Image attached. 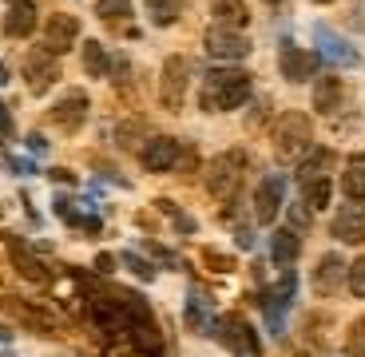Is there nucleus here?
<instances>
[{
	"label": "nucleus",
	"instance_id": "obj_1",
	"mask_svg": "<svg viewBox=\"0 0 365 357\" xmlns=\"http://www.w3.org/2000/svg\"><path fill=\"white\" fill-rule=\"evenodd\" d=\"M250 100V76L242 68H215L202 76L199 88V108L219 115V111H235Z\"/></svg>",
	"mask_w": 365,
	"mask_h": 357
},
{
	"label": "nucleus",
	"instance_id": "obj_2",
	"mask_svg": "<svg viewBox=\"0 0 365 357\" xmlns=\"http://www.w3.org/2000/svg\"><path fill=\"white\" fill-rule=\"evenodd\" d=\"M310 143H314V128H310V119L302 115V111H286V115L274 123V147H278L282 159L302 155Z\"/></svg>",
	"mask_w": 365,
	"mask_h": 357
},
{
	"label": "nucleus",
	"instance_id": "obj_3",
	"mask_svg": "<svg viewBox=\"0 0 365 357\" xmlns=\"http://www.w3.org/2000/svg\"><path fill=\"white\" fill-rule=\"evenodd\" d=\"M242 167H247V155L242 151H227V155L210 159L207 163V191L215 199H230L242 183Z\"/></svg>",
	"mask_w": 365,
	"mask_h": 357
},
{
	"label": "nucleus",
	"instance_id": "obj_4",
	"mask_svg": "<svg viewBox=\"0 0 365 357\" xmlns=\"http://www.w3.org/2000/svg\"><path fill=\"white\" fill-rule=\"evenodd\" d=\"M24 76H28V92L44 95L56 80H60V68H56V56L48 48H32L24 60Z\"/></svg>",
	"mask_w": 365,
	"mask_h": 357
},
{
	"label": "nucleus",
	"instance_id": "obj_5",
	"mask_svg": "<svg viewBox=\"0 0 365 357\" xmlns=\"http://www.w3.org/2000/svg\"><path fill=\"white\" fill-rule=\"evenodd\" d=\"M179 159H182V143L179 139H167V135L147 139L143 151H139V163H143L147 171H175Z\"/></svg>",
	"mask_w": 365,
	"mask_h": 357
},
{
	"label": "nucleus",
	"instance_id": "obj_6",
	"mask_svg": "<svg viewBox=\"0 0 365 357\" xmlns=\"http://www.w3.org/2000/svg\"><path fill=\"white\" fill-rule=\"evenodd\" d=\"M187 76H191V60L187 56H171L163 64V88H159V100L171 111L182 108V92H187Z\"/></svg>",
	"mask_w": 365,
	"mask_h": 357
},
{
	"label": "nucleus",
	"instance_id": "obj_7",
	"mask_svg": "<svg viewBox=\"0 0 365 357\" xmlns=\"http://www.w3.org/2000/svg\"><path fill=\"white\" fill-rule=\"evenodd\" d=\"M202 44H207V52L215 56V60H242V56L250 52V40L238 32V28H210L207 36H202Z\"/></svg>",
	"mask_w": 365,
	"mask_h": 357
},
{
	"label": "nucleus",
	"instance_id": "obj_8",
	"mask_svg": "<svg viewBox=\"0 0 365 357\" xmlns=\"http://www.w3.org/2000/svg\"><path fill=\"white\" fill-rule=\"evenodd\" d=\"M329 230H334V238L338 242H365V199H349V207H341L338 214H334V222H329Z\"/></svg>",
	"mask_w": 365,
	"mask_h": 357
},
{
	"label": "nucleus",
	"instance_id": "obj_9",
	"mask_svg": "<svg viewBox=\"0 0 365 357\" xmlns=\"http://www.w3.org/2000/svg\"><path fill=\"white\" fill-rule=\"evenodd\" d=\"M76 36H80V20H76V16H68V12L48 16V24H44V48L52 56L68 52V48L76 44Z\"/></svg>",
	"mask_w": 365,
	"mask_h": 357
},
{
	"label": "nucleus",
	"instance_id": "obj_10",
	"mask_svg": "<svg viewBox=\"0 0 365 357\" xmlns=\"http://www.w3.org/2000/svg\"><path fill=\"white\" fill-rule=\"evenodd\" d=\"M215 333H219V341L227 349H235V353H258V338H255V330H250L242 318H222V321H215Z\"/></svg>",
	"mask_w": 365,
	"mask_h": 357
},
{
	"label": "nucleus",
	"instance_id": "obj_11",
	"mask_svg": "<svg viewBox=\"0 0 365 357\" xmlns=\"http://www.w3.org/2000/svg\"><path fill=\"white\" fill-rule=\"evenodd\" d=\"M278 68H282V76L290 83H298V80H310L314 72H318V56L314 52H306V48H298V44H290L286 40L282 44V56H278Z\"/></svg>",
	"mask_w": 365,
	"mask_h": 357
},
{
	"label": "nucleus",
	"instance_id": "obj_12",
	"mask_svg": "<svg viewBox=\"0 0 365 357\" xmlns=\"http://www.w3.org/2000/svg\"><path fill=\"white\" fill-rule=\"evenodd\" d=\"M83 119H88V95L83 92H68L64 100L52 103V123L60 131H80Z\"/></svg>",
	"mask_w": 365,
	"mask_h": 357
},
{
	"label": "nucleus",
	"instance_id": "obj_13",
	"mask_svg": "<svg viewBox=\"0 0 365 357\" xmlns=\"http://www.w3.org/2000/svg\"><path fill=\"white\" fill-rule=\"evenodd\" d=\"M282 191H286V179L282 175H266L255 191V219L258 222H274L278 207H282Z\"/></svg>",
	"mask_w": 365,
	"mask_h": 357
},
{
	"label": "nucleus",
	"instance_id": "obj_14",
	"mask_svg": "<svg viewBox=\"0 0 365 357\" xmlns=\"http://www.w3.org/2000/svg\"><path fill=\"white\" fill-rule=\"evenodd\" d=\"M314 40H318L322 56L334 60V64H341V68H357V64H361V56H357L354 48H349V40H341L338 32H329V28H314Z\"/></svg>",
	"mask_w": 365,
	"mask_h": 357
},
{
	"label": "nucleus",
	"instance_id": "obj_15",
	"mask_svg": "<svg viewBox=\"0 0 365 357\" xmlns=\"http://www.w3.org/2000/svg\"><path fill=\"white\" fill-rule=\"evenodd\" d=\"M346 270L349 266L341 262V254H322V262H318V270H314V290L326 298V294H334L341 282H346Z\"/></svg>",
	"mask_w": 365,
	"mask_h": 357
},
{
	"label": "nucleus",
	"instance_id": "obj_16",
	"mask_svg": "<svg viewBox=\"0 0 365 357\" xmlns=\"http://www.w3.org/2000/svg\"><path fill=\"white\" fill-rule=\"evenodd\" d=\"M32 28H36V9H32V0H12L9 16H4V36H12V40L32 36Z\"/></svg>",
	"mask_w": 365,
	"mask_h": 357
},
{
	"label": "nucleus",
	"instance_id": "obj_17",
	"mask_svg": "<svg viewBox=\"0 0 365 357\" xmlns=\"http://www.w3.org/2000/svg\"><path fill=\"white\" fill-rule=\"evenodd\" d=\"M341 95H346V88H341L338 76H326V80H318V88H314V111H322V115L338 111V108H341Z\"/></svg>",
	"mask_w": 365,
	"mask_h": 357
},
{
	"label": "nucleus",
	"instance_id": "obj_18",
	"mask_svg": "<svg viewBox=\"0 0 365 357\" xmlns=\"http://www.w3.org/2000/svg\"><path fill=\"white\" fill-rule=\"evenodd\" d=\"M298 250H302V238L294 234V230H274L270 234V254L278 266H290L294 258H298Z\"/></svg>",
	"mask_w": 365,
	"mask_h": 357
},
{
	"label": "nucleus",
	"instance_id": "obj_19",
	"mask_svg": "<svg viewBox=\"0 0 365 357\" xmlns=\"http://www.w3.org/2000/svg\"><path fill=\"white\" fill-rule=\"evenodd\" d=\"M341 191H346L349 199H365V155H349V159H346Z\"/></svg>",
	"mask_w": 365,
	"mask_h": 357
},
{
	"label": "nucleus",
	"instance_id": "obj_20",
	"mask_svg": "<svg viewBox=\"0 0 365 357\" xmlns=\"http://www.w3.org/2000/svg\"><path fill=\"white\" fill-rule=\"evenodd\" d=\"M210 12L219 16L222 28H242L250 20V12H247V4H242V0H210Z\"/></svg>",
	"mask_w": 365,
	"mask_h": 357
},
{
	"label": "nucleus",
	"instance_id": "obj_21",
	"mask_svg": "<svg viewBox=\"0 0 365 357\" xmlns=\"http://www.w3.org/2000/svg\"><path fill=\"white\" fill-rule=\"evenodd\" d=\"M334 167V151L329 147H318L306 163L298 167V183H314V179H326V171Z\"/></svg>",
	"mask_w": 365,
	"mask_h": 357
},
{
	"label": "nucleus",
	"instance_id": "obj_22",
	"mask_svg": "<svg viewBox=\"0 0 365 357\" xmlns=\"http://www.w3.org/2000/svg\"><path fill=\"white\" fill-rule=\"evenodd\" d=\"M108 68H111L108 48H103L100 40H88V44H83V72L96 76V80H103V76H108Z\"/></svg>",
	"mask_w": 365,
	"mask_h": 357
},
{
	"label": "nucleus",
	"instance_id": "obj_23",
	"mask_svg": "<svg viewBox=\"0 0 365 357\" xmlns=\"http://www.w3.org/2000/svg\"><path fill=\"white\" fill-rule=\"evenodd\" d=\"M147 16H151V24H159V28L175 24V20L182 16V0H147Z\"/></svg>",
	"mask_w": 365,
	"mask_h": 357
},
{
	"label": "nucleus",
	"instance_id": "obj_24",
	"mask_svg": "<svg viewBox=\"0 0 365 357\" xmlns=\"http://www.w3.org/2000/svg\"><path fill=\"white\" fill-rule=\"evenodd\" d=\"M12 262H16V270L28 278V282H48V270H44V266H40L32 254H28L20 242H12Z\"/></svg>",
	"mask_w": 365,
	"mask_h": 357
},
{
	"label": "nucleus",
	"instance_id": "obj_25",
	"mask_svg": "<svg viewBox=\"0 0 365 357\" xmlns=\"http://www.w3.org/2000/svg\"><path fill=\"white\" fill-rule=\"evenodd\" d=\"M329 179H314V183H302V202L310 207V211H326L329 207Z\"/></svg>",
	"mask_w": 365,
	"mask_h": 357
},
{
	"label": "nucleus",
	"instance_id": "obj_26",
	"mask_svg": "<svg viewBox=\"0 0 365 357\" xmlns=\"http://www.w3.org/2000/svg\"><path fill=\"white\" fill-rule=\"evenodd\" d=\"M96 12H100L103 20H111V24H119V20L131 16V0H100V4H96Z\"/></svg>",
	"mask_w": 365,
	"mask_h": 357
},
{
	"label": "nucleus",
	"instance_id": "obj_27",
	"mask_svg": "<svg viewBox=\"0 0 365 357\" xmlns=\"http://www.w3.org/2000/svg\"><path fill=\"white\" fill-rule=\"evenodd\" d=\"M155 207H159V211L167 214V219H175V227H179L182 234H191V230H195V219H187V214H179V207H175L171 199H159Z\"/></svg>",
	"mask_w": 365,
	"mask_h": 357
},
{
	"label": "nucleus",
	"instance_id": "obj_28",
	"mask_svg": "<svg viewBox=\"0 0 365 357\" xmlns=\"http://www.w3.org/2000/svg\"><path fill=\"white\" fill-rule=\"evenodd\" d=\"M207 310H210L207 294H199V290H195V294H191V306H187V321H191L195 330L202 326V318H207Z\"/></svg>",
	"mask_w": 365,
	"mask_h": 357
},
{
	"label": "nucleus",
	"instance_id": "obj_29",
	"mask_svg": "<svg viewBox=\"0 0 365 357\" xmlns=\"http://www.w3.org/2000/svg\"><path fill=\"white\" fill-rule=\"evenodd\" d=\"M346 282H349V290H354L357 298H365V254H361V258H357V262L346 270Z\"/></svg>",
	"mask_w": 365,
	"mask_h": 357
},
{
	"label": "nucleus",
	"instance_id": "obj_30",
	"mask_svg": "<svg viewBox=\"0 0 365 357\" xmlns=\"http://www.w3.org/2000/svg\"><path fill=\"white\" fill-rule=\"evenodd\" d=\"M123 262H128V270H131L135 278H143V282H151V278H155V266L143 262L139 254H123Z\"/></svg>",
	"mask_w": 365,
	"mask_h": 357
},
{
	"label": "nucleus",
	"instance_id": "obj_31",
	"mask_svg": "<svg viewBox=\"0 0 365 357\" xmlns=\"http://www.w3.org/2000/svg\"><path fill=\"white\" fill-rule=\"evenodd\" d=\"M349 353H365V318L349 326Z\"/></svg>",
	"mask_w": 365,
	"mask_h": 357
},
{
	"label": "nucleus",
	"instance_id": "obj_32",
	"mask_svg": "<svg viewBox=\"0 0 365 357\" xmlns=\"http://www.w3.org/2000/svg\"><path fill=\"white\" fill-rule=\"evenodd\" d=\"M202 262H207V266H215L219 274H227V270H235V262H230V258H222V254H215V250H207V254H202Z\"/></svg>",
	"mask_w": 365,
	"mask_h": 357
},
{
	"label": "nucleus",
	"instance_id": "obj_33",
	"mask_svg": "<svg viewBox=\"0 0 365 357\" xmlns=\"http://www.w3.org/2000/svg\"><path fill=\"white\" fill-rule=\"evenodd\" d=\"M290 219H294V227H306V222H310V207H306V202H294Z\"/></svg>",
	"mask_w": 365,
	"mask_h": 357
},
{
	"label": "nucleus",
	"instance_id": "obj_34",
	"mask_svg": "<svg viewBox=\"0 0 365 357\" xmlns=\"http://www.w3.org/2000/svg\"><path fill=\"white\" fill-rule=\"evenodd\" d=\"M28 151H32V155H44V151H48V139H44V135H28Z\"/></svg>",
	"mask_w": 365,
	"mask_h": 357
},
{
	"label": "nucleus",
	"instance_id": "obj_35",
	"mask_svg": "<svg viewBox=\"0 0 365 357\" xmlns=\"http://www.w3.org/2000/svg\"><path fill=\"white\" fill-rule=\"evenodd\" d=\"M111 266H115V258H111V254H100V258H96V270H100V274H111Z\"/></svg>",
	"mask_w": 365,
	"mask_h": 357
},
{
	"label": "nucleus",
	"instance_id": "obj_36",
	"mask_svg": "<svg viewBox=\"0 0 365 357\" xmlns=\"http://www.w3.org/2000/svg\"><path fill=\"white\" fill-rule=\"evenodd\" d=\"M48 179H56V183H72L76 175H72V171H64V167H56V171H48Z\"/></svg>",
	"mask_w": 365,
	"mask_h": 357
},
{
	"label": "nucleus",
	"instance_id": "obj_37",
	"mask_svg": "<svg viewBox=\"0 0 365 357\" xmlns=\"http://www.w3.org/2000/svg\"><path fill=\"white\" fill-rule=\"evenodd\" d=\"M9 131H12V115H9V108L0 103V135H9Z\"/></svg>",
	"mask_w": 365,
	"mask_h": 357
},
{
	"label": "nucleus",
	"instance_id": "obj_38",
	"mask_svg": "<svg viewBox=\"0 0 365 357\" xmlns=\"http://www.w3.org/2000/svg\"><path fill=\"white\" fill-rule=\"evenodd\" d=\"M9 167H12V171H20V175H36V171H32V163H24V159H9Z\"/></svg>",
	"mask_w": 365,
	"mask_h": 357
},
{
	"label": "nucleus",
	"instance_id": "obj_39",
	"mask_svg": "<svg viewBox=\"0 0 365 357\" xmlns=\"http://www.w3.org/2000/svg\"><path fill=\"white\" fill-rule=\"evenodd\" d=\"M4 80H9V72H4V64H0V83H4Z\"/></svg>",
	"mask_w": 365,
	"mask_h": 357
},
{
	"label": "nucleus",
	"instance_id": "obj_40",
	"mask_svg": "<svg viewBox=\"0 0 365 357\" xmlns=\"http://www.w3.org/2000/svg\"><path fill=\"white\" fill-rule=\"evenodd\" d=\"M314 4H329V0H314Z\"/></svg>",
	"mask_w": 365,
	"mask_h": 357
},
{
	"label": "nucleus",
	"instance_id": "obj_41",
	"mask_svg": "<svg viewBox=\"0 0 365 357\" xmlns=\"http://www.w3.org/2000/svg\"><path fill=\"white\" fill-rule=\"evenodd\" d=\"M266 4H278V0H266Z\"/></svg>",
	"mask_w": 365,
	"mask_h": 357
}]
</instances>
